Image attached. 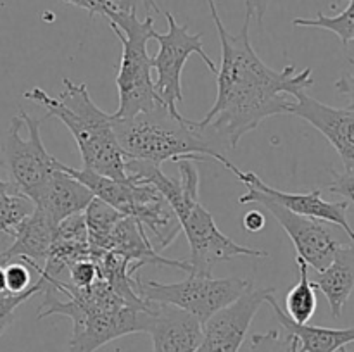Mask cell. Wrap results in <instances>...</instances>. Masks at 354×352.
<instances>
[{"mask_svg":"<svg viewBox=\"0 0 354 352\" xmlns=\"http://www.w3.org/2000/svg\"><path fill=\"white\" fill-rule=\"evenodd\" d=\"M248 186V193L239 197V202L259 204V206L265 207L289 235L294 247H296L297 257L303 259L308 268L315 269L317 273L324 271L332 262L337 248L344 245V240H341L339 235L325 221L292 213L287 207L273 202L272 199H268L265 193L256 190L254 186Z\"/></svg>","mask_w":354,"mask_h":352,"instance_id":"30bf717a","label":"cell"},{"mask_svg":"<svg viewBox=\"0 0 354 352\" xmlns=\"http://www.w3.org/2000/svg\"><path fill=\"white\" fill-rule=\"evenodd\" d=\"M118 9L121 10H137L138 6H142L145 16H152V14H159L161 9L156 3V0H118Z\"/></svg>","mask_w":354,"mask_h":352,"instance_id":"f1b7e54d","label":"cell"},{"mask_svg":"<svg viewBox=\"0 0 354 352\" xmlns=\"http://www.w3.org/2000/svg\"><path fill=\"white\" fill-rule=\"evenodd\" d=\"M166 21H168V31L159 33L154 30L152 40L158 41L159 50L154 57H151V66L156 69L154 90L159 97V104L173 116H178L176 104L183 102L182 92V72L183 66L189 61L190 55L197 54L209 68L211 72L216 75V64L204 50L203 35H192L187 24L176 23L175 16L165 10Z\"/></svg>","mask_w":354,"mask_h":352,"instance_id":"9c48e42d","label":"cell"},{"mask_svg":"<svg viewBox=\"0 0 354 352\" xmlns=\"http://www.w3.org/2000/svg\"><path fill=\"white\" fill-rule=\"evenodd\" d=\"M145 333L151 335L154 352H196L203 340V323L178 307L151 302Z\"/></svg>","mask_w":354,"mask_h":352,"instance_id":"5bb4252c","label":"cell"},{"mask_svg":"<svg viewBox=\"0 0 354 352\" xmlns=\"http://www.w3.org/2000/svg\"><path fill=\"white\" fill-rule=\"evenodd\" d=\"M6 266V285L9 293H23L31 286L30 266L24 261L14 259Z\"/></svg>","mask_w":354,"mask_h":352,"instance_id":"cb8c5ba5","label":"cell"},{"mask_svg":"<svg viewBox=\"0 0 354 352\" xmlns=\"http://www.w3.org/2000/svg\"><path fill=\"white\" fill-rule=\"evenodd\" d=\"M266 304H270L275 320L283 326V330L292 333L299 340V352H339L348 344L354 342V326L351 328H327L299 324L290 320L286 311L280 307L275 293L268 295Z\"/></svg>","mask_w":354,"mask_h":352,"instance_id":"e0dca14e","label":"cell"},{"mask_svg":"<svg viewBox=\"0 0 354 352\" xmlns=\"http://www.w3.org/2000/svg\"><path fill=\"white\" fill-rule=\"evenodd\" d=\"M242 224H244V228L248 231H252V233H256V231H261L263 228H265L266 217H265V214L261 213V211L252 209V211H249V213L245 214L244 217H242Z\"/></svg>","mask_w":354,"mask_h":352,"instance_id":"f546056e","label":"cell"},{"mask_svg":"<svg viewBox=\"0 0 354 352\" xmlns=\"http://www.w3.org/2000/svg\"><path fill=\"white\" fill-rule=\"evenodd\" d=\"M287 114L317 128L339 154L344 173H354V109L327 106L303 92L290 102Z\"/></svg>","mask_w":354,"mask_h":352,"instance_id":"7c38bea8","label":"cell"},{"mask_svg":"<svg viewBox=\"0 0 354 352\" xmlns=\"http://www.w3.org/2000/svg\"><path fill=\"white\" fill-rule=\"evenodd\" d=\"M114 133L127 159L161 166L165 161L203 162L214 159L230 169L234 162L214 148L216 141L199 128L197 121L178 114L173 116L159 104L151 113H140L133 117H113Z\"/></svg>","mask_w":354,"mask_h":352,"instance_id":"5b68a950","label":"cell"},{"mask_svg":"<svg viewBox=\"0 0 354 352\" xmlns=\"http://www.w3.org/2000/svg\"><path fill=\"white\" fill-rule=\"evenodd\" d=\"M41 293L38 320L59 314L73 321L66 352H95L124 335L145 333L151 302L133 306L100 278L83 289L61 283L55 290H41Z\"/></svg>","mask_w":354,"mask_h":352,"instance_id":"3957f363","label":"cell"},{"mask_svg":"<svg viewBox=\"0 0 354 352\" xmlns=\"http://www.w3.org/2000/svg\"><path fill=\"white\" fill-rule=\"evenodd\" d=\"M106 17L121 43V61L116 76L120 106L113 113V117L124 119L140 113H151L159 106L147 52V43L156 30L154 16H145V19L140 21L137 10H121L116 6Z\"/></svg>","mask_w":354,"mask_h":352,"instance_id":"8992f818","label":"cell"},{"mask_svg":"<svg viewBox=\"0 0 354 352\" xmlns=\"http://www.w3.org/2000/svg\"><path fill=\"white\" fill-rule=\"evenodd\" d=\"M64 90L50 97L40 86L24 92V99L44 107L48 116L66 124L78 145L83 168L123 182L127 179V155L118 141L113 126V114L95 106L85 83L62 79Z\"/></svg>","mask_w":354,"mask_h":352,"instance_id":"277c9868","label":"cell"},{"mask_svg":"<svg viewBox=\"0 0 354 352\" xmlns=\"http://www.w3.org/2000/svg\"><path fill=\"white\" fill-rule=\"evenodd\" d=\"M97 280H99V269H97L95 262L92 259H82V261H76L75 264L69 266L66 283L83 289V286L92 285Z\"/></svg>","mask_w":354,"mask_h":352,"instance_id":"d4e9b609","label":"cell"},{"mask_svg":"<svg viewBox=\"0 0 354 352\" xmlns=\"http://www.w3.org/2000/svg\"><path fill=\"white\" fill-rule=\"evenodd\" d=\"M328 300L334 317H341L346 302L354 292V244L341 245L330 264L311 280Z\"/></svg>","mask_w":354,"mask_h":352,"instance_id":"ac0fdd59","label":"cell"},{"mask_svg":"<svg viewBox=\"0 0 354 352\" xmlns=\"http://www.w3.org/2000/svg\"><path fill=\"white\" fill-rule=\"evenodd\" d=\"M245 2V19H256L258 26L263 30V19L268 10V6L272 0H244Z\"/></svg>","mask_w":354,"mask_h":352,"instance_id":"83f0119b","label":"cell"},{"mask_svg":"<svg viewBox=\"0 0 354 352\" xmlns=\"http://www.w3.org/2000/svg\"><path fill=\"white\" fill-rule=\"evenodd\" d=\"M296 262L299 268V282L289 290V293L286 295V307L282 309L286 311L290 320L304 324L317 313V286L310 280V275H308L310 268L306 262L299 257H296Z\"/></svg>","mask_w":354,"mask_h":352,"instance_id":"ffe728a7","label":"cell"},{"mask_svg":"<svg viewBox=\"0 0 354 352\" xmlns=\"http://www.w3.org/2000/svg\"><path fill=\"white\" fill-rule=\"evenodd\" d=\"M354 64V61H351ZM335 90L349 99V109H354V75H344L335 81Z\"/></svg>","mask_w":354,"mask_h":352,"instance_id":"4dcf8cb0","label":"cell"},{"mask_svg":"<svg viewBox=\"0 0 354 352\" xmlns=\"http://www.w3.org/2000/svg\"><path fill=\"white\" fill-rule=\"evenodd\" d=\"M64 2L76 7H82V9H85L88 12L90 17L97 16V14L106 17V14L116 7L114 0H64Z\"/></svg>","mask_w":354,"mask_h":352,"instance_id":"4316f807","label":"cell"},{"mask_svg":"<svg viewBox=\"0 0 354 352\" xmlns=\"http://www.w3.org/2000/svg\"><path fill=\"white\" fill-rule=\"evenodd\" d=\"M230 171L241 179L244 185L254 186L261 193H265L268 199L273 202L280 204V206L287 207L292 213L301 214V216L313 217V219L325 221L334 226L341 228L346 235L349 237L351 244H354V230L348 221V200H325L322 197V190H311L308 193H292V192H282L273 186L266 185L256 173L252 171H242L237 166L232 164Z\"/></svg>","mask_w":354,"mask_h":352,"instance_id":"4fadbf2b","label":"cell"},{"mask_svg":"<svg viewBox=\"0 0 354 352\" xmlns=\"http://www.w3.org/2000/svg\"><path fill=\"white\" fill-rule=\"evenodd\" d=\"M83 214H85L86 231H88L90 259H93L104 252L107 237L116 226L118 221L123 217V214L118 213L114 207H111L109 204L97 199V197H93V200L88 204Z\"/></svg>","mask_w":354,"mask_h":352,"instance_id":"d6986e66","label":"cell"},{"mask_svg":"<svg viewBox=\"0 0 354 352\" xmlns=\"http://www.w3.org/2000/svg\"><path fill=\"white\" fill-rule=\"evenodd\" d=\"M41 121L24 110L10 119L3 141V161L10 183L33 204L40 199L52 173L59 168V159L48 154L41 141Z\"/></svg>","mask_w":354,"mask_h":352,"instance_id":"52a82bcc","label":"cell"},{"mask_svg":"<svg viewBox=\"0 0 354 352\" xmlns=\"http://www.w3.org/2000/svg\"><path fill=\"white\" fill-rule=\"evenodd\" d=\"M0 293H9L6 285V266L3 264H0Z\"/></svg>","mask_w":354,"mask_h":352,"instance_id":"1f68e13d","label":"cell"},{"mask_svg":"<svg viewBox=\"0 0 354 352\" xmlns=\"http://www.w3.org/2000/svg\"><path fill=\"white\" fill-rule=\"evenodd\" d=\"M196 161L182 159L178 164L180 178H169L161 168L145 161L127 159V176L131 179L149 182L165 195L173 213L176 214L182 231H185L190 247L189 264L190 275L211 276L214 266L230 261L241 255L249 257H268V252L259 248L239 245L227 235L221 233L214 217L201 204L199 197V171L194 166Z\"/></svg>","mask_w":354,"mask_h":352,"instance_id":"7a4b0ae2","label":"cell"},{"mask_svg":"<svg viewBox=\"0 0 354 352\" xmlns=\"http://www.w3.org/2000/svg\"><path fill=\"white\" fill-rule=\"evenodd\" d=\"M55 226L57 224L47 216L45 211L35 207L33 213L14 231L12 245L0 252V264H7L14 259H19L35 271L40 273L52 247V242H54Z\"/></svg>","mask_w":354,"mask_h":352,"instance_id":"9a60e30c","label":"cell"},{"mask_svg":"<svg viewBox=\"0 0 354 352\" xmlns=\"http://www.w3.org/2000/svg\"><path fill=\"white\" fill-rule=\"evenodd\" d=\"M273 286H249L241 297L211 314L203 323V340L196 352H239L245 340L249 326L259 307L268 295L275 293Z\"/></svg>","mask_w":354,"mask_h":352,"instance_id":"8fae6325","label":"cell"},{"mask_svg":"<svg viewBox=\"0 0 354 352\" xmlns=\"http://www.w3.org/2000/svg\"><path fill=\"white\" fill-rule=\"evenodd\" d=\"M92 200L93 193L75 176L66 173L62 169V162H59V168L52 173L35 207H40L55 224H59L73 214L85 213Z\"/></svg>","mask_w":354,"mask_h":352,"instance_id":"2e32d148","label":"cell"},{"mask_svg":"<svg viewBox=\"0 0 354 352\" xmlns=\"http://www.w3.org/2000/svg\"><path fill=\"white\" fill-rule=\"evenodd\" d=\"M251 285V280L213 278V275H190L187 280L176 283L142 280L137 275V292L145 302L169 304L190 313L201 323H204L221 307L234 302Z\"/></svg>","mask_w":354,"mask_h":352,"instance_id":"ba28073f","label":"cell"},{"mask_svg":"<svg viewBox=\"0 0 354 352\" xmlns=\"http://www.w3.org/2000/svg\"><path fill=\"white\" fill-rule=\"evenodd\" d=\"M251 352H299V340L292 333L277 330L256 333L251 338Z\"/></svg>","mask_w":354,"mask_h":352,"instance_id":"603a6c76","label":"cell"},{"mask_svg":"<svg viewBox=\"0 0 354 352\" xmlns=\"http://www.w3.org/2000/svg\"><path fill=\"white\" fill-rule=\"evenodd\" d=\"M346 2H348L346 9L335 16H325L324 12H318L317 17H297L292 21V24L301 28H320V30L332 31L341 38L342 47H348L354 41V0H346Z\"/></svg>","mask_w":354,"mask_h":352,"instance_id":"44dd1931","label":"cell"},{"mask_svg":"<svg viewBox=\"0 0 354 352\" xmlns=\"http://www.w3.org/2000/svg\"><path fill=\"white\" fill-rule=\"evenodd\" d=\"M339 352H348V351H346V347H344V349H341V351H339Z\"/></svg>","mask_w":354,"mask_h":352,"instance_id":"d6a6232c","label":"cell"},{"mask_svg":"<svg viewBox=\"0 0 354 352\" xmlns=\"http://www.w3.org/2000/svg\"><path fill=\"white\" fill-rule=\"evenodd\" d=\"M2 333H3V331H2V330H0V337H2Z\"/></svg>","mask_w":354,"mask_h":352,"instance_id":"836d02e7","label":"cell"},{"mask_svg":"<svg viewBox=\"0 0 354 352\" xmlns=\"http://www.w3.org/2000/svg\"><path fill=\"white\" fill-rule=\"evenodd\" d=\"M221 45V62L216 69V100L206 116L197 121L214 141L235 148L244 135L265 119L286 114L297 95L313 86V69L297 72L289 64L275 71L259 59L249 38L251 21L244 19L239 35L225 28L214 0H207Z\"/></svg>","mask_w":354,"mask_h":352,"instance_id":"6da1fadb","label":"cell"},{"mask_svg":"<svg viewBox=\"0 0 354 352\" xmlns=\"http://www.w3.org/2000/svg\"><path fill=\"white\" fill-rule=\"evenodd\" d=\"M35 204L19 190L0 192V233L12 237L16 228L33 213Z\"/></svg>","mask_w":354,"mask_h":352,"instance_id":"7402d4cb","label":"cell"},{"mask_svg":"<svg viewBox=\"0 0 354 352\" xmlns=\"http://www.w3.org/2000/svg\"><path fill=\"white\" fill-rule=\"evenodd\" d=\"M332 183L328 185V192L344 197L348 202L354 204V173H335L332 171Z\"/></svg>","mask_w":354,"mask_h":352,"instance_id":"484cf974","label":"cell"}]
</instances>
